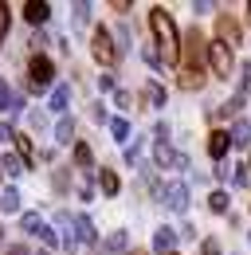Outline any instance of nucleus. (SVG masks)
<instances>
[{"mask_svg":"<svg viewBox=\"0 0 251 255\" xmlns=\"http://www.w3.org/2000/svg\"><path fill=\"white\" fill-rule=\"evenodd\" d=\"M204 55H208L204 35L196 32V28H188L185 43H181V55H177V67H181L177 83H181V91H200L204 87Z\"/></svg>","mask_w":251,"mask_h":255,"instance_id":"nucleus-1","label":"nucleus"},{"mask_svg":"<svg viewBox=\"0 0 251 255\" xmlns=\"http://www.w3.org/2000/svg\"><path fill=\"white\" fill-rule=\"evenodd\" d=\"M149 28H153V47L161 55V63H177L181 55V35H177V24L165 8H149Z\"/></svg>","mask_w":251,"mask_h":255,"instance_id":"nucleus-2","label":"nucleus"},{"mask_svg":"<svg viewBox=\"0 0 251 255\" xmlns=\"http://www.w3.org/2000/svg\"><path fill=\"white\" fill-rule=\"evenodd\" d=\"M28 91H47V87H51V79H55V63H51V59H47V55H39V51H35V55H31V63H28Z\"/></svg>","mask_w":251,"mask_h":255,"instance_id":"nucleus-3","label":"nucleus"},{"mask_svg":"<svg viewBox=\"0 0 251 255\" xmlns=\"http://www.w3.org/2000/svg\"><path fill=\"white\" fill-rule=\"evenodd\" d=\"M91 55H94L102 67H114L118 47H114V35L106 32V28H94V35H91Z\"/></svg>","mask_w":251,"mask_h":255,"instance_id":"nucleus-4","label":"nucleus"},{"mask_svg":"<svg viewBox=\"0 0 251 255\" xmlns=\"http://www.w3.org/2000/svg\"><path fill=\"white\" fill-rule=\"evenodd\" d=\"M161 204L169 208V212H185L188 208V185L185 181H169V185H161Z\"/></svg>","mask_w":251,"mask_h":255,"instance_id":"nucleus-5","label":"nucleus"},{"mask_svg":"<svg viewBox=\"0 0 251 255\" xmlns=\"http://www.w3.org/2000/svg\"><path fill=\"white\" fill-rule=\"evenodd\" d=\"M208 63H212V71H216V79H228V75H232V67H236L232 47H228V43H220V39H212V43H208Z\"/></svg>","mask_w":251,"mask_h":255,"instance_id":"nucleus-6","label":"nucleus"},{"mask_svg":"<svg viewBox=\"0 0 251 255\" xmlns=\"http://www.w3.org/2000/svg\"><path fill=\"white\" fill-rule=\"evenodd\" d=\"M177 161H181V153H177L169 141H157L153 145V165L157 169H177Z\"/></svg>","mask_w":251,"mask_h":255,"instance_id":"nucleus-7","label":"nucleus"},{"mask_svg":"<svg viewBox=\"0 0 251 255\" xmlns=\"http://www.w3.org/2000/svg\"><path fill=\"white\" fill-rule=\"evenodd\" d=\"M55 228H59V244L63 248H75V244H79V236H75V216L59 212V216H55Z\"/></svg>","mask_w":251,"mask_h":255,"instance_id":"nucleus-8","label":"nucleus"},{"mask_svg":"<svg viewBox=\"0 0 251 255\" xmlns=\"http://www.w3.org/2000/svg\"><path fill=\"white\" fill-rule=\"evenodd\" d=\"M67 102H71V87L59 83V87L51 91V98H47V110H51V114H59V118H67Z\"/></svg>","mask_w":251,"mask_h":255,"instance_id":"nucleus-9","label":"nucleus"},{"mask_svg":"<svg viewBox=\"0 0 251 255\" xmlns=\"http://www.w3.org/2000/svg\"><path fill=\"white\" fill-rule=\"evenodd\" d=\"M216 32H220V43H228V47L240 43V24H236L232 16H220V20H216Z\"/></svg>","mask_w":251,"mask_h":255,"instance_id":"nucleus-10","label":"nucleus"},{"mask_svg":"<svg viewBox=\"0 0 251 255\" xmlns=\"http://www.w3.org/2000/svg\"><path fill=\"white\" fill-rule=\"evenodd\" d=\"M47 12H51V4H43V0H28V4H24V20L35 24V28L47 20Z\"/></svg>","mask_w":251,"mask_h":255,"instance_id":"nucleus-11","label":"nucleus"},{"mask_svg":"<svg viewBox=\"0 0 251 255\" xmlns=\"http://www.w3.org/2000/svg\"><path fill=\"white\" fill-rule=\"evenodd\" d=\"M228 145H232V137H228V129H212V133H208V153H212V157H224V153H228Z\"/></svg>","mask_w":251,"mask_h":255,"instance_id":"nucleus-12","label":"nucleus"},{"mask_svg":"<svg viewBox=\"0 0 251 255\" xmlns=\"http://www.w3.org/2000/svg\"><path fill=\"white\" fill-rule=\"evenodd\" d=\"M173 244H177V232H173V228H157V236H153V252L173 255Z\"/></svg>","mask_w":251,"mask_h":255,"instance_id":"nucleus-13","label":"nucleus"},{"mask_svg":"<svg viewBox=\"0 0 251 255\" xmlns=\"http://www.w3.org/2000/svg\"><path fill=\"white\" fill-rule=\"evenodd\" d=\"M75 236H79V244H94L98 240V232H94V224L87 216H75Z\"/></svg>","mask_w":251,"mask_h":255,"instance_id":"nucleus-14","label":"nucleus"},{"mask_svg":"<svg viewBox=\"0 0 251 255\" xmlns=\"http://www.w3.org/2000/svg\"><path fill=\"white\" fill-rule=\"evenodd\" d=\"M228 137H232V145H251V122H248V118H240Z\"/></svg>","mask_w":251,"mask_h":255,"instance_id":"nucleus-15","label":"nucleus"},{"mask_svg":"<svg viewBox=\"0 0 251 255\" xmlns=\"http://www.w3.org/2000/svg\"><path fill=\"white\" fill-rule=\"evenodd\" d=\"M98 185H102L106 196H118V189H122V181H118V173H114V169H102V173H98Z\"/></svg>","mask_w":251,"mask_h":255,"instance_id":"nucleus-16","label":"nucleus"},{"mask_svg":"<svg viewBox=\"0 0 251 255\" xmlns=\"http://www.w3.org/2000/svg\"><path fill=\"white\" fill-rule=\"evenodd\" d=\"M0 212H20V189H0Z\"/></svg>","mask_w":251,"mask_h":255,"instance_id":"nucleus-17","label":"nucleus"},{"mask_svg":"<svg viewBox=\"0 0 251 255\" xmlns=\"http://www.w3.org/2000/svg\"><path fill=\"white\" fill-rule=\"evenodd\" d=\"M20 106H24V95H12L8 83L0 79V110H20Z\"/></svg>","mask_w":251,"mask_h":255,"instance_id":"nucleus-18","label":"nucleus"},{"mask_svg":"<svg viewBox=\"0 0 251 255\" xmlns=\"http://www.w3.org/2000/svg\"><path fill=\"white\" fill-rule=\"evenodd\" d=\"M20 232L39 236V232H43V216H39V212H20Z\"/></svg>","mask_w":251,"mask_h":255,"instance_id":"nucleus-19","label":"nucleus"},{"mask_svg":"<svg viewBox=\"0 0 251 255\" xmlns=\"http://www.w3.org/2000/svg\"><path fill=\"white\" fill-rule=\"evenodd\" d=\"M141 98H145L149 106H165V87H161V83H145Z\"/></svg>","mask_w":251,"mask_h":255,"instance_id":"nucleus-20","label":"nucleus"},{"mask_svg":"<svg viewBox=\"0 0 251 255\" xmlns=\"http://www.w3.org/2000/svg\"><path fill=\"white\" fill-rule=\"evenodd\" d=\"M71 12H75V16H71V20H75V32H87V24H91V4H75Z\"/></svg>","mask_w":251,"mask_h":255,"instance_id":"nucleus-21","label":"nucleus"},{"mask_svg":"<svg viewBox=\"0 0 251 255\" xmlns=\"http://www.w3.org/2000/svg\"><path fill=\"white\" fill-rule=\"evenodd\" d=\"M71 133H75V122H71V118H59V122H55V145H67Z\"/></svg>","mask_w":251,"mask_h":255,"instance_id":"nucleus-22","label":"nucleus"},{"mask_svg":"<svg viewBox=\"0 0 251 255\" xmlns=\"http://www.w3.org/2000/svg\"><path fill=\"white\" fill-rule=\"evenodd\" d=\"M110 133H114V141H129V122L126 118H110Z\"/></svg>","mask_w":251,"mask_h":255,"instance_id":"nucleus-23","label":"nucleus"},{"mask_svg":"<svg viewBox=\"0 0 251 255\" xmlns=\"http://www.w3.org/2000/svg\"><path fill=\"white\" fill-rule=\"evenodd\" d=\"M0 165H4V173H8V177H20V173H24V169H28V165H24V161L16 157V153H8V157L0 161Z\"/></svg>","mask_w":251,"mask_h":255,"instance_id":"nucleus-24","label":"nucleus"},{"mask_svg":"<svg viewBox=\"0 0 251 255\" xmlns=\"http://www.w3.org/2000/svg\"><path fill=\"white\" fill-rule=\"evenodd\" d=\"M91 161H94L91 145H87V141H79V145H75V165H83V169H91Z\"/></svg>","mask_w":251,"mask_h":255,"instance_id":"nucleus-25","label":"nucleus"},{"mask_svg":"<svg viewBox=\"0 0 251 255\" xmlns=\"http://www.w3.org/2000/svg\"><path fill=\"white\" fill-rule=\"evenodd\" d=\"M31 153H35V149H31V137H24V133H20V137H16V157L28 165V161H31Z\"/></svg>","mask_w":251,"mask_h":255,"instance_id":"nucleus-26","label":"nucleus"},{"mask_svg":"<svg viewBox=\"0 0 251 255\" xmlns=\"http://www.w3.org/2000/svg\"><path fill=\"white\" fill-rule=\"evenodd\" d=\"M208 208H212V212H228V192L216 189L212 196H208Z\"/></svg>","mask_w":251,"mask_h":255,"instance_id":"nucleus-27","label":"nucleus"},{"mask_svg":"<svg viewBox=\"0 0 251 255\" xmlns=\"http://www.w3.org/2000/svg\"><path fill=\"white\" fill-rule=\"evenodd\" d=\"M141 59L153 67V71H161V67H165V63H161V55H157V47H153V43H145V47H141Z\"/></svg>","mask_w":251,"mask_h":255,"instance_id":"nucleus-28","label":"nucleus"},{"mask_svg":"<svg viewBox=\"0 0 251 255\" xmlns=\"http://www.w3.org/2000/svg\"><path fill=\"white\" fill-rule=\"evenodd\" d=\"M126 244H129V240H126V232H114V236H106V252H122Z\"/></svg>","mask_w":251,"mask_h":255,"instance_id":"nucleus-29","label":"nucleus"},{"mask_svg":"<svg viewBox=\"0 0 251 255\" xmlns=\"http://www.w3.org/2000/svg\"><path fill=\"white\" fill-rule=\"evenodd\" d=\"M8 20H12V8L0 0V43H4V35H8Z\"/></svg>","mask_w":251,"mask_h":255,"instance_id":"nucleus-30","label":"nucleus"},{"mask_svg":"<svg viewBox=\"0 0 251 255\" xmlns=\"http://www.w3.org/2000/svg\"><path fill=\"white\" fill-rule=\"evenodd\" d=\"M240 95H251V63H244V79H240Z\"/></svg>","mask_w":251,"mask_h":255,"instance_id":"nucleus-31","label":"nucleus"},{"mask_svg":"<svg viewBox=\"0 0 251 255\" xmlns=\"http://www.w3.org/2000/svg\"><path fill=\"white\" fill-rule=\"evenodd\" d=\"M232 181H236V185H248V169H244V165H232Z\"/></svg>","mask_w":251,"mask_h":255,"instance_id":"nucleus-32","label":"nucleus"},{"mask_svg":"<svg viewBox=\"0 0 251 255\" xmlns=\"http://www.w3.org/2000/svg\"><path fill=\"white\" fill-rule=\"evenodd\" d=\"M141 157V141H133V145H129V149H126V161H129V165H133V161Z\"/></svg>","mask_w":251,"mask_h":255,"instance_id":"nucleus-33","label":"nucleus"},{"mask_svg":"<svg viewBox=\"0 0 251 255\" xmlns=\"http://www.w3.org/2000/svg\"><path fill=\"white\" fill-rule=\"evenodd\" d=\"M200 252H204V255H220V244H216V240H204Z\"/></svg>","mask_w":251,"mask_h":255,"instance_id":"nucleus-34","label":"nucleus"},{"mask_svg":"<svg viewBox=\"0 0 251 255\" xmlns=\"http://www.w3.org/2000/svg\"><path fill=\"white\" fill-rule=\"evenodd\" d=\"M133 98H129V91H114V106H129Z\"/></svg>","mask_w":251,"mask_h":255,"instance_id":"nucleus-35","label":"nucleus"},{"mask_svg":"<svg viewBox=\"0 0 251 255\" xmlns=\"http://www.w3.org/2000/svg\"><path fill=\"white\" fill-rule=\"evenodd\" d=\"M12 137H16V129H12L8 122H4V126H0V141H12Z\"/></svg>","mask_w":251,"mask_h":255,"instance_id":"nucleus-36","label":"nucleus"},{"mask_svg":"<svg viewBox=\"0 0 251 255\" xmlns=\"http://www.w3.org/2000/svg\"><path fill=\"white\" fill-rule=\"evenodd\" d=\"M28 122H31V129H43V122H47V118H43V114L35 110V114H31V118H28Z\"/></svg>","mask_w":251,"mask_h":255,"instance_id":"nucleus-37","label":"nucleus"},{"mask_svg":"<svg viewBox=\"0 0 251 255\" xmlns=\"http://www.w3.org/2000/svg\"><path fill=\"white\" fill-rule=\"evenodd\" d=\"M4 255H31V252H28V248H24V244H12V248H8V252H4Z\"/></svg>","mask_w":251,"mask_h":255,"instance_id":"nucleus-38","label":"nucleus"},{"mask_svg":"<svg viewBox=\"0 0 251 255\" xmlns=\"http://www.w3.org/2000/svg\"><path fill=\"white\" fill-rule=\"evenodd\" d=\"M248 177H251V161H248Z\"/></svg>","mask_w":251,"mask_h":255,"instance_id":"nucleus-39","label":"nucleus"},{"mask_svg":"<svg viewBox=\"0 0 251 255\" xmlns=\"http://www.w3.org/2000/svg\"><path fill=\"white\" fill-rule=\"evenodd\" d=\"M0 240H4V228H0Z\"/></svg>","mask_w":251,"mask_h":255,"instance_id":"nucleus-40","label":"nucleus"},{"mask_svg":"<svg viewBox=\"0 0 251 255\" xmlns=\"http://www.w3.org/2000/svg\"><path fill=\"white\" fill-rule=\"evenodd\" d=\"M248 12H251V4H248Z\"/></svg>","mask_w":251,"mask_h":255,"instance_id":"nucleus-41","label":"nucleus"}]
</instances>
